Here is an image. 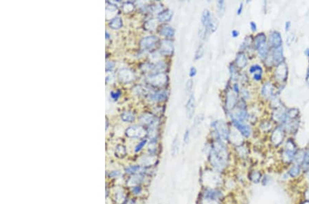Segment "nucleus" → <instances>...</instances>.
I'll return each mask as SVG.
<instances>
[{
    "instance_id": "f257e3e1",
    "label": "nucleus",
    "mask_w": 309,
    "mask_h": 204,
    "mask_svg": "<svg viewBox=\"0 0 309 204\" xmlns=\"http://www.w3.org/2000/svg\"><path fill=\"white\" fill-rule=\"evenodd\" d=\"M208 167L225 175L229 167V154L227 145L223 141L214 140L207 153Z\"/></svg>"
},
{
    "instance_id": "f03ea898",
    "label": "nucleus",
    "mask_w": 309,
    "mask_h": 204,
    "mask_svg": "<svg viewBox=\"0 0 309 204\" xmlns=\"http://www.w3.org/2000/svg\"><path fill=\"white\" fill-rule=\"evenodd\" d=\"M225 175L205 166L200 173L201 188H223Z\"/></svg>"
},
{
    "instance_id": "7ed1b4c3",
    "label": "nucleus",
    "mask_w": 309,
    "mask_h": 204,
    "mask_svg": "<svg viewBox=\"0 0 309 204\" xmlns=\"http://www.w3.org/2000/svg\"><path fill=\"white\" fill-rule=\"evenodd\" d=\"M226 190L223 188H201L199 196L203 198L223 202L227 197Z\"/></svg>"
},
{
    "instance_id": "20e7f679",
    "label": "nucleus",
    "mask_w": 309,
    "mask_h": 204,
    "mask_svg": "<svg viewBox=\"0 0 309 204\" xmlns=\"http://www.w3.org/2000/svg\"><path fill=\"white\" fill-rule=\"evenodd\" d=\"M212 127L215 129L214 133L215 134V140H218L224 142L227 140H229V131L225 122L223 120L216 121L212 124Z\"/></svg>"
},
{
    "instance_id": "39448f33",
    "label": "nucleus",
    "mask_w": 309,
    "mask_h": 204,
    "mask_svg": "<svg viewBox=\"0 0 309 204\" xmlns=\"http://www.w3.org/2000/svg\"><path fill=\"white\" fill-rule=\"evenodd\" d=\"M126 135L129 138L143 139L148 135V132L142 126L134 125L127 129Z\"/></svg>"
},
{
    "instance_id": "423d86ee",
    "label": "nucleus",
    "mask_w": 309,
    "mask_h": 204,
    "mask_svg": "<svg viewBox=\"0 0 309 204\" xmlns=\"http://www.w3.org/2000/svg\"><path fill=\"white\" fill-rule=\"evenodd\" d=\"M150 175H148L146 172H140L138 173V174L128 176V178L127 179V186L129 187L133 186H137V185H143L145 183V182L147 181V179L150 177Z\"/></svg>"
},
{
    "instance_id": "0eeeda50",
    "label": "nucleus",
    "mask_w": 309,
    "mask_h": 204,
    "mask_svg": "<svg viewBox=\"0 0 309 204\" xmlns=\"http://www.w3.org/2000/svg\"><path fill=\"white\" fill-rule=\"evenodd\" d=\"M168 80V76L164 73L154 74L148 78V81L151 85L156 87H162L166 85Z\"/></svg>"
},
{
    "instance_id": "6e6552de",
    "label": "nucleus",
    "mask_w": 309,
    "mask_h": 204,
    "mask_svg": "<svg viewBox=\"0 0 309 204\" xmlns=\"http://www.w3.org/2000/svg\"><path fill=\"white\" fill-rule=\"evenodd\" d=\"M232 122L234 127L239 131L240 134L243 135V137L246 138H248L249 137L252 131H251V129L248 125L243 123V122L234 120V119H233Z\"/></svg>"
},
{
    "instance_id": "1a4fd4ad",
    "label": "nucleus",
    "mask_w": 309,
    "mask_h": 204,
    "mask_svg": "<svg viewBox=\"0 0 309 204\" xmlns=\"http://www.w3.org/2000/svg\"><path fill=\"white\" fill-rule=\"evenodd\" d=\"M118 78L121 82L128 83L134 80L135 75L134 73L131 70L127 69V68H124V69H122L119 72Z\"/></svg>"
},
{
    "instance_id": "9d476101",
    "label": "nucleus",
    "mask_w": 309,
    "mask_h": 204,
    "mask_svg": "<svg viewBox=\"0 0 309 204\" xmlns=\"http://www.w3.org/2000/svg\"><path fill=\"white\" fill-rule=\"evenodd\" d=\"M160 53L163 55H166V56H170L172 54L173 51H174V46H173V43L171 41V40L168 39H165L164 41H162L160 44Z\"/></svg>"
},
{
    "instance_id": "9b49d317",
    "label": "nucleus",
    "mask_w": 309,
    "mask_h": 204,
    "mask_svg": "<svg viewBox=\"0 0 309 204\" xmlns=\"http://www.w3.org/2000/svg\"><path fill=\"white\" fill-rule=\"evenodd\" d=\"M158 41V38L155 36H148L142 39L140 41V46L143 50H151Z\"/></svg>"
},
{
    "instance_id": "f8f14e48",
    "label": "nucleus",
    "mask_w": 309,
    "mask_h": 204,
    "mask_svg": "<svg viewBox=\"0 0 309 204\" xmlns=\"http://www.w3.org/2000/svg\"><path fill=\"white\" fill-rule=\"evenodd\" d=\"M196 107V102H195V97L194 94L191 95L189 99L188 100L187 104H186V115L189 119L192 118L193 115L195 114Z\"/></svg>"
},
{
    "instance_id": "ddd939ff",
    "label": "nucleus",
    "mask_w": 309,
    "mask_h": 204,
    "mask_svg": "<svg viewBox=\"0 0 309 204\" xmlns=\"http://www.w3.org/2000/svg\"><path fill=\"white\" fill-rule=\"evenodd\" d=\"M295 155V147L293 143L291 141H288L287 144V148L284 153L285 160L291 161Z\"/></svg>"
},
{
    "instance_id": "4468645a",
    "label": "nucleus",
    "mask_w": 309,
    "mask_h": 204,
    "mask_svg": "<svg viewBox=\"0 0 309 204\" xmlns=\"http://www.w3.org/2000/svg\"><path fill=\"white\" fill-rule=\"evenodd\" d=\"M269 43L273 47L278 48L280 47L282 44V37L279 32H273L270 35Z\"/></svg>"
},
{
    "instance_id": "2eb2a0df",
    "label": "nucleus",
    "mask_w": 309,
    "mask_h": 204,
    "mask_svg": "<svg viewBox=\"0 0 309 204\" xmlns=\"http://www.w3.org/2000/svg\"><path fill=\"white\" fill-rule=\"evenodd\" d=\"M263 177V175L262 173H261V172L259 171H256V170L255 171H250L248 173V179H249V181L251 182L255 183V184H257V183H259L260 182H261Z\"/></svg>"
},
{
    "instance_id": "dca6fc26",
    "label": "nucleus",
    "mask_w": 309,
    "mask_h": 204,
    "mask_svg": "<svg viewBox=\"0 0 309 204\" xmlns=\"http://www.w3.org/2000/svg\"><path fill=\"white\" fill-rule=\"evenodd\" d=\"M167 91L162 90L157 91V92L151 94L150 96L151 99L153 101L156 102H160V101H164L165 100L166 98H167Z\"/></svg>"
},
{
    "instance_id": "f3484780",
    "label": "nucleus",
    "mask_w": 309,
    "mask_h": 204,
    "mask_svg": "<svg viewBox=\"0 0 309 204\" xmlns=\"http://www.w3.org/2000/svg\"><path fill=\"white\" fill-rule=\"evenodd\" d=\"M236 103V97L235 94L232 92H229L227 95L226 99V107L228 109H232L235 106Z\"/></svg>"
},
{
    "instance_id": "a211bd4d",
    "label": "nucleus",
    "mask_w": 309,
    "mask_h": 204,
    "mask_svg": "<svg viewBox=\"0 0 309 204\" xmlns=\"http://www.w3.org/2000/svg\"><path fill=\"white\" fill-rule=\"evenodd\" d=\"M172 17V12L170 10L163 11L159 13L158 15V20L160 22H166L171 19Z\"/></svg>"
},
{
    "instance_id": "6ab92c4d",
    "label": "nucleus",
    "mask_w": 309,
    "mask_h": 204,
    "mask_svg": "<svg viewBox=\"0 0 309 204\" xmlns=\"http://www.w3.org/2000/svg\"><path fill=\"white\" fill-rule=\"evenodd\" d=\"M282 133V132L280 129H276V130L273 132L272 137H271V140H272V142L274 144L276 145L279 144L281 141L282 140L283 135Z\"/></svg>"
},
{
    "instance_id": "aec40b11",
    "label": "nucleus",
    "mask_w": 309,
    "mask_h": 204,
    "mask_svg": "<svg viewBox=\"0 0 309 204\" xmlns=\"http://www.w3.org/2000/svg\"><path fill=\"white\" fill-rule=\"evenodd\" d=\"M128 198L127 197V195H126V193L123 191H119L116 192L115 196V202L117 204H124L126 203Z\"/></svg>"
},
{
    "instance_id": "412c9836",
    "label": "nucleus",
    "mask_w": 309,
    "mask_h": 204,
    "mask_svg": "<svg viewBox=\"0 0 309 204\" xmlns=\"http://www.w3.org/2000/svg\"><path fill=\"white\" fill-rule=\"evenodd\" d=\"M160 34L166 37H172L175 35V30L172 27L170 26H164L162 28Z\"/></svg>"
},
{
    "instance_id": "4be33fe9",
    "label": "nucleus",
    "mask_w": 309,
    "mask_h": 204,
    "mask_svg": "<svg viewBox=\"0 0 309 204\" xmlns=\"http://www.w3.org/2000/svg\"><path fill=\"white\" fill-rule=\"evenodd\" d=\"M236 66L240 68H243L245 67L247 63V60L245 54L243 53H240L238 54L236 60Z\"/></svg>"
},
{
    "instance_id": "5701e85b",
    "label": "nucleus",
    "mask_w": 309,
    "mask_h": 204,
    "mask_svg": "<svg viewBox=\"0 0 309 204\" xmlns=\"http://www.w3.org/2000/svg\"><path fill=\"white\" fill-rule=\"evenodd\" d=\"M140 120L141 122L144 124H148V125H151L152 124H153L155 122V118L153 115L150 114H145L144 115H142L140 117Z\"/></svg>"
},
{
    "instance_id": "b1692460",
    "label": "nucleus",
    "mask_w": 309,
    "mask_h": 204,
    "mask_svg": "<svg viewBox=\"0 0 309 204\" xmlns=\"http://www.w3.org/2000/svg\"><path fill=\"white\" fill-rule=\"evenodd\" d=\"M130 192L134 197H140L143 195L144 188L142 185H137L130 187Z\"/></svg>"
},
{
    "instance_id": "393cba45",
    "label": "nucleus",
    "mask_w": 309,
    "mask_h": 204,
    "mask_svg": "<svg viewBox=\"0 0 309 204\" xmlns=\"http://www.w3.org/2000/svg\"><path fill=\"white\" fill-rule=\"evenodd\" d=\"M117 13H118V9L116 7H115V6L110 5L107 7L106 16L108 19L115 18V15H117Z\"/></svg>"
},
{
    "instance_id": "a878e982",
    "label": "nucleus",
    "mask_w": 309,
    "mask_h": 204,
    "mask_svg": "<svg viewBox=\"0 0 309 204\" xmlns=\"http://www.w3.org/2000/svg\"><path fill=\"white\" fill-rule=\"evenodd\" d=\"M211 20H212L211 14H210V11L207 9L204 10L202 13V16H201V22H202L203 25L206 28V27L208 26V25L210 23Z\"/></svg>"
},
{
    "instance_id": "bb28decb",
    "label": "nucleus",
    "mask_w": 309,
    "mask_h": 204,
    "mask_svg": "<svg viewBox=\"0 0 309 204\" xmlns=\"http://www.w3.org/2000/svg\"><path fill=\"white\" fill-rule=\"evenodd\" d=\"M196 204H224V203L223 202H220V201L209 199L199 196Z\"/></svg>"
},
{
    "instance_id": "cd10ccee",
    "label": "nucleus",
    "mask_w": 309,
    "mask_h": 204,
    "mask_svg": "<svg viewBox=\"0 0 309 204\" xmlns=\"http://www.w3.org/2000/svg\"><path fill=\"white\" fill-rule=\"evenodd\" d=\"M115 154L118 158H124L127 155V149L123 145H118L116 148H115Z\"/></svg>"
},
{
    "instance_id": "c85d7f7f",
    "label": "nucleus",
    "mask_w": 309,
    "mask_h": 204,
    "mask_svg": "<svg viewBox=\"0 0 309 204\" xmlns=\"http://www.w3.org/2000/svg\"><path fill=\"white\" fill-rule=\"evenodd\" d=\"M273 58L276 63H279L281 62L282 60V50L281 47L274 50L273 52Z\"/></svg>"
},
{
    "instance_id": "c756f323",
    "label": "nucleus",
    "mask_w": 309,
    "mask_h": 204,
    "mask_svg": "<svg viewBox=\"0 0 309 204\" xmlns=\"http://www.w3.org/2000/svg\"><path fill=\"white\" fill-rule=\"evenodd\" d=\"M257 50L258 51L259 55L262 58H265L267 56L268 52H269V48H268V46L267 45L266 42L261 44V45L258 47Z\"/></svg>"
},
{
    "instance_id": "7c9ffc66",
    "label": "nucleus",
    "mask_w": 309,
    "mask_h": 204,
    "mask_svg": "<svg viewBox=\"0 0 309 204\" xmlns=\"http://www.w3.org/2000/svg\"><path fill=\"white\" fill-rule=\"evenodd\" d=\"M266 42V36L263 33H261L260 35H257L256 38L254 39V46L257 49L261 44Z\"/></svg>"
},
{
    "instance_id": "2f4dec72",
    "label": "nucleus",
    "mask_w": 309,
    "mask_h": 204,
    "mask_svg": "<svg viewBox=\"0 0 309 204\" xmlns=\"http://www.w3.org/2000/svg\"><path fill=\"white\" fill-rule=\"evenodd\" d=\"M122 120L126 122H132L135 120V115L131 111H125L122 114Z\"/></svg>"
},
{
    "instance_id": "473e14b6",
    "label": "nucleus",
    "mask_w": 309,
    "mask_h": 204,
    "mask_svg": "<svg viewBox=\"0 0 309 204\" xmlns=\"http://www.w3.org/2000/svg\"><path fill=\"white\" fill-rule=\"evenodd\" d=\"M109 26L111 28L114 30L120 28L122 26V20L120 17H115L111 20V22L109 23Z\"/></svg>"
},
{
    "instance_id": "72a5a7b5",
    "label": "nucleus",
    "mask_w": 309,
    "mask_h": 204,
    "mask_svg": "<svg viewBox=\"0 0 309 204\" xmlns=\"http://www.w3.org/2000/svg\"><path fill=\"white\" fill-rule=\"evenodd\" d=\"M179 149V142L178 137L175 138L172 141V144L171 146V154L173 156H176L178 154Z\"/></svg>"
},
{
    "instance_id": "f704fd0d",
    "label": "nucleus",
    "mask_w": 309,
    "mask_h": 204,
    "mask_svg": "<svg viewBox=\"0 0 309 204\" xmlns=\"http://www.w3.org/2000/svg\"><path fill=\"white\" fill-rule=\"evenodd\" d=\"M218 22L215 19H212L211 21H210V23L208 25V26L206 27V32H215V30L217 29V27H218Z\"/></svg>"
},
{
    "instance_id": "c9c22d12",
    "label": "nucleus",
    "mask_w": 309,
    "mask_h": 204,
    "mask_svg": "<svg viewBox=\"0 0 309 204\" xmlns=\"http://www.w3.org/2000/svg\"><path fill=\"white\" fill-rule=\"evenodd\" d=\"M156 27H157V22H156L155 19H153L148 20L147 22H146L144 25L145 29L147 30H150V31L154 30L156 28Z\"/></svg>"
},
{
    "instance_id": "e433bc0d",
    "label": "nucleus",
    "mask_w": 309,
    "mask_h": 204,
    "mask_svg": "<svg viewBox=\"0 0 309 204\" xmlns=\"http://www.w3.org/2000/svg\"><path fill=\"white\" fill-rule=\"evenodd\" d=\"M300 172V166L296 164L292 166L291 169L289 170V175L292 177H295L299 175Z\"/></svg>"
},
{
    "instance_id": "4c0bfd02",
    "label": "nucleus",
    "mask_w": 309,
    "mask_h": 204,
    "mask_svg": "<svg viewBox=\"0 0 309 204\" xmlns=\"http://www.w3.org/2000/svg\"><path fill=\"white\" fill-rule=\"evenodd\" d=\"M147 142H148V140H147V138L143 139V140H141L136 145V147H135V153H139L140 151H141L142 150V149L144 148V147H145V146L147 145Z\"/></svg>"
},
{
    "instance_id": "58836bf2",
    "label": "nucleus",
    "mask_w": 309,
    "mask_h": 204,
    "mask_svg": "<svg viewBox=\"0 0 309 204\" xmlns=\"http://www.w3.org/2000/svg\"><path fill=\"white\" fill-rule=\"evenodd\" d=\"M218 12L220 17H222L225 12V3L224 1L218 2Z\"/></svg>"
},
{
    "instance_id": "ea45409f",
    "label": "nucleus",
    "mask_w": 309,
    "mask_h": 204,
    "mask_svg": "<svg viewBox=\"0 0 309 204\" xmlns=\"http://www.w3.org/2000/svg\"><path fill=\"white\" fill-rule=\"evenodd\" d=\"M204 52H205L204 47H203V45H201L198 47V49H197V50H196V52L195 53V59L197 60V59H200L201 58H202L203 56V54H204Z\"/></svg>"
},
{
    "instance_id": "a19ab883",
    "label": "nucleus",
    "mask_w": 309,
    "mask_h": 204,
    "mask_svg": "<svg viewBox=\"0 0 309 204\" xmlns=\"http://www.w3.org/2000/svg\"><path fill=\"white\" fill-rule=\"evenodd\" d=\"M272 92V90H271V85L269 84H267L264 86L263 89V94L265 97H268V96H270Z\"/></svg>"
},
{
    "instance_id": "79ce46f5",
    "label": "nucleus",
    "mask_w": 309,
    "mask_h": 204,
    "mask_svg": "<svg viewBox=\"0 0 309 204\" xmlns=\"http://www.w3.org/2000/svg\"><path fill=\"white\" fill-rule=\"evenodd\" d=\"M122 9H123L124 12H131L134 9V6L131 3H126V4H124L123 6H122Z\"/></svg>"
},
{
    "instance_id": "37998d69",
    "label": "nucleus",
    "mask_w": 309,
    "mask_h": 204,
    "mask_svg": "<svg viewBox=\"0 0 309 204\" xmlns=\"http://www.w3.org/2000/svg\"><path fill=\"white\" fill-rule=\"evenodd\" d=\"M302 164L304 168H308L309 166V149L304 153V161Z\"/></svg>"
},
{
    "instance_id": "c03bdc74",
    "label": "nucleus",
    "mask_w": 309,
    "mask_h": 204,
    "mask_svg": "<svg viewBox=\"0 0 309 204\" xmlns=\"http://www.w3.org/2000/svg\"><path fill=\"white\" fill-rule=\"evenodd\" d=\"M190 138H191V131H190L188 129H187L186 130L184 134H183V142H184V144H188V142L190 141Z\"/></svg>"
},
{
    "instance_id": "a18cd8bd",
    "label": "nucleus",
    "mask_w": 309,
    "mask_h": 204,
    "mask_svg": "<svg viewBox=\"0 0 309 204\" xmlns=\"http://www.w3.org/2000/svg\"><path fill=\"white\" fill-rule=\"evenodd\" d=\"M122 175L121 171H118V170H115V171H111L109 173V177L110 178H118L119 177H120Z\"/></svg>"
},
{
    "instance_id": "49530a36",
    "label": "nucleus",
    "mask_w": 309,
    "mask_h": 204,
    "mask_svg": "<svg viewBox=\"0 0 309 204\" xmlns=\"http://www.w3.org/2000/svg\"><path fill=\"white\" fill-rule=\"evenodd\" d=\"M249 71H250L251 73H256V74L257 72H259L260 73H261L262 72V68H261L260 66H253L251 67Z\"/></svg>"
},
{
    "instance_id": "de8ad7c7",
    "label": "nucleus",
    "mask_w": 309,
    "mask_h": 204,
    "mask_svg": "<svg viewBox=\"0 0 309 204\" xmlns=\"http://www.w3.org/2000/svg\"><path fill=\"white\" fill-rule=\"evenodd\" d=\"M114 66H115V63L113 62H111V61H108V62L107 63V65H106V70L107 71V72H109V71H111L114 67Z\"/></svg>"
},
{
    "instance_id": "09e8293b",
    "label": "nucleus",
    "mask_w": 309,
    "mask_h": 204,
    "mask_svg": "<svg viewBox=\"0 0 309 204\" xmlns=\"http://www.w3.org/2000/svg\"><path fill=\"white\" fill-rule=\"evenodd\" d=\"M251 37H247V38L244 39V42L242 44V47H243V48H244V47H247L248 46H249V44L251 43Z\"/></svg>"
},
{
    "instance_id": "8fccbe9b",
    "label": "nucleus",
    "mask_w": 309,
    "mask_h": 204,
    "mask_svg": "<svg viewBox=\"0 0 309 204\" xmlns=\"http://www.w3.org/2000/svg\"><path fill=\"white\" fill-rule=\"evenodd\" d=\"M192 86H193V81L192 79H190L187 81V83H186V89H187V90L190 91V90H192Z\"/></svg>"
},
{
    "instance_id": "3c124183",
    "label": "nucleus",
    "mask_w": 309,
    "mask_h": 204,
    "mask_svg": "<svg viewBox=\"0 0 309 204\" xmlns=\"http://www.w3.org/2000/svg\"><path fill=\"white\" fill-rule=\"evenodd\" d=\"M120 91H118V92H113V91H112V92H111V97L113 98V100H117L119 96H120Z\"/></svg>"
},
{
    "instance_id": "603ef678",
    "label": "nucleus",
    "mask_w": 309,
    "mask_h": 204,
    "mask_svg": "<svg viewBox=\"0 0 309 204\" xmlns=\"http://www.w3.org/2000/svg\"><path fill=\"white\" fill-rule=\"evenodd\" d=\"M196 74V68L194 67H192L191 68V70H190V73H189V75L191 77H194L195 75Z\"/></svg>"
},
{
    "instance_id": "864d4df0",
    "label": "nucleus",
    "mask_w": 309,
    "mask_h": 204,
    "mask_svg": "<svg viewBox=\"0 0 309 204\" xmlns=\"http://www.w3.org/2000/svg\"><path fill=\"white\" fill-rule=\"evenodd\" d=\"M124 204H137V201L135 198H129Z\"/></svg>"
},
{
    "instance_id": "5fc2aeb1",
    "label": "nucleus",
    "mask_w": 309,
    "mask_h": 204,
    "mask_svg": "<svg viewBox=\"0 0 309 204\" xmlns=\"http://www.w3.org/2000/svg\"><path fill=\"white\" fill-rule=\"evenodd\" d=\"M243 3H241V4H240L239 9L237 10V14L240 15L241 12H242V11H243Z\"/></svg>"
},
{
    "instance_id": "6e6d98bb",
    "label": "nucleus",
    "mask_w": 309,
    "mask_h": 204,
    "mask_svg": "<svg viewBox=\"0 0 309 204\" xmlns=\"http://www.w3.org/2000/svg\"><path fill=\"white\" fill-rule=\"evenodd\" d=\"M250 26H251V28H252V30H253V31H256V28H257V27H256V23H254V22H251L250 23Z\"/></svg>"
},
{
    "instance_id": "4d7b16f0",
    "label": "nucleus",
    "mask_w": 309,
    "mask_h": 204,
    "mask_svg": "<svg viewBox=\"0 0 309 204\" xmlns=\"http://www.w3.org/2000/svg\"><path fill=\"white\" fill-rule=\"evenodd\" d=\"M253 79L256 80H260L261 79V74H255L253 76Z\"/></svg>"
},
{
    "instance_id": "13d9d810",
    "label": "nucleus",
    "mask_w": 309,
    "mask_h": 204,
    "mask_svg": "<svg viewBox=\"0 0 309 204\" xmlns=\"http://www.w3.org/2000/svg\"><path fill=\"white\" fill-rule=\"evenodd\" d=\"M232 35L233 37H237L239 35V32L237 31V30H233L232 32Z\"/></svg>"
},
{
    "instance_id": "bf43d9fd",
    "label": "nucleus",
    "mask_w": 309,
    "mask_h": 204,
    "mask_svg": "<svg viewBox=\"0 0 309 204\" xmlns=\"http://www.w3.org/2000/svg\"><path fill=\"white\" fill-rule=\"evenodd\" d=\"M290 27H291V23L289 22H288L286 23V30H288V29L290 28Z\"/></svg>"
},
{
    "instance_id": "052dcab7",
    "label": "nucleus",
    "mask_w": 309,
    "mask_h": 204,
    "mask_svg": "<svg viewBox=\"0 0 309 204\" xmlns=\"http://www.w3.org/2000/svg\"><path fill=\"white\" fill-rule=\"evenodd\" d=\"M105 36H106V39H108L109 38V33L107 32H106V35H105Z\"/></svg>"
},
{
    "instance_id": "680f3d73",
    "label": "nucleus",
    "mask_w": 309,
    "mask_h": 204,
    "mask_svg": "<svg viewBox=\"0 0 309 204\" xmlns=\"http://www.w3.org/2000/svg\"><path fill=\"white\" fill-rule=\"evenodd\" d=\"M302 204H309V202H306L303 203Z\"/></svg>"
}]
</instances>
